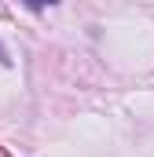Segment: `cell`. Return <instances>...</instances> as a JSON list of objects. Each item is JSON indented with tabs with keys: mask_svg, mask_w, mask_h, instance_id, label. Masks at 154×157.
Listing matches in <instances>:
<instances>
[{
	"mask_svg": "<svg viewBox=\"0 0 154 157\" xmlns=\"http://www.w3.org/2000/svg\"><path fill=\"white\" fill-rule=\"evenodd\" d=\"M0 62H7V55H4V48H0Z\"/></svg>",
	"mask_w": 154,
	"mask_h": 157,
	"instance_id": "cell-1",
	"label": "cell"
}]
</instances>
